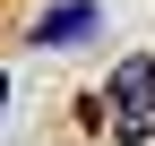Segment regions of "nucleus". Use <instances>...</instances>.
<instances>
[{"label":"nucleus","mask_w":155,"mask_h":146,"mask_svg":"<svg viewBox=\"0 0 155 146\" xmlns=\"http://www.w3.org/2000/svg\"><path fill=\"white\" fill-rule=\"evenodd\" d=\"M86 120H95V129H112L121 146H147V138H155V52H129V60L112 69Z\"/></svg>","instance_id":"obj_1"},{"label":"nucleus","mask_w":155,"mask_h":146,"mask_svg":"<svg viewBox=\"0 0 155 146\" xmlns=\"http://www.w3.org/2000/svg\"><path fill=\"white\" fill-rule=\"evenodd\" d=\"M0 103H9V78H0Z\"/></svg>","instance_id":"obj_3"},{"label":"nucleus","mask_w":155,"mask_h":146,"mask_svg":"<svg viewBox=\"0 0 155 146\" xmlns=\"http://www.w3.org/2000/svg\"><path fill=\"white\" fill-rule=\"evenodd\" d=\"M95 26H104V9H95V0H61L52 17H35V43H43V52H69V43H86Z\"/></svg>","instance_id":"obj_2"}]
</instances>
